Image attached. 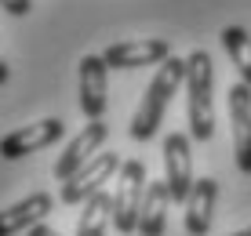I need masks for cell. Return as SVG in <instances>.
I'll use <instances>...</instances> for the list:
<instances>
[{
	"label": "cell",
	"mask_w": 251,
	"mask_h": 236,
	"mask_svg": "<svg viewBox=\"0 0 251 236\" xmlns=\"http://www.w3.org/2000/svg\"><path fill=\"white\" fill-rule=\"evenodd\" d=\"M106 138H109V124H102V120H88V124H84V131L66 145V153L55 160V171H51V174H55L58 182L73 178V174L80 171L84 164H91L95 156L102 153Z\"/></svg>",
	"instance_id": "obj_7"
},
{
	"label": "cell",
	"mask_w": 251,
	"mask_h": 236,
	"mask_svg": "<svg viewBox=\"0 0 251 236\" xmlns=\"http://www.w3.org/2000/svg\"><path fill=\"white\" fill-rule=\"evenodd\" d=\"M25 236H62V233H58V229H51V225H44V222H40V225H33V229L25 233Z\"/></svg>",
	"instance_id": "obj_17"
},
{
	"label": "cell",
	"mask_w": 251,
	"mask_h": 236,
	"mask_svg": "<svg viewBox=\"0 0 251 236\" xmlns=\"http://www.w3.org/2000/svg\"><path fill=\"white\" fill-rule=\"evenodd\" d=\"M222 47H226L233 69L240 73V80L251 87V33L244 25H226L222 29Z\"/></svg>",
	"instance_id": "obj_15"
},
{
	"label": "cell",
	"mask_w": 251,
	"mask_h": 236,
	"mask_svg": "<svg viewBox=\"0 0 251 236\" xmlns=\"http://www.w3.org/2000/svg\"><path fill=\"white\" fill-rule=\"evenodd\" d=\"M164 182H168L171 204H186L193 193L197 178H193V153H189V135L171 131L164 138Z\"/></svg>",
	"instance_id": "obj_5"
},
{
	"label": "cell",
	"mask_w": 251,
	"mask_h": 236,
	"mask_svg": "<svg viewBox=\"0 0 251 236\" xmlns=\"http://www.w3.org/2000/svg\"><path fill=\"white\" fill-rule=\"evenodd\" d=\"M109 69H142V66H164L171 58V44L160 37H142V40H120L102 51Z\"/></svg>",
	"instance_id": "obj_8"
},
{
	"label": "cell",
	"mask_w": 251,
	"mask_h": 236,
	"mask_svg": "<svg viewBox=\"0 0 251 236\" xmlns=\"http://www.w3.org/2000/svg\"><path fill=\"white\" fill-rule=\"evenodd\" d=\"M215 62L204 47L189 51L186 58V117H189V138L211 142L215 135Z\"/></svg>",
	"instance_id": "obj_2"
},
{
	"label": "cell",
	"mask_w": 251,
	"mask_h": 236,
	"mask_svg": "<svg viewBox=\"0 0 251 236\" xmlns=\"http://www.w3.org/2000/svg\"><path fill=\"white\" fill-rule=\"evenodd\" d=\"M62 135H66V120L44 117V120H37V124H25V127L0 138V156H4V160H22V156H33V153L48 149V145H55Z\"/></svg>",
	"instance_id": "obj_6"
},
{
	"label": "cell",
	"mask_w": 251,
	"mask_h": 236,
	"mask_svg": "<svg viewBox=\"0 0 251 236\" xmlns=\"http://www.w3.org/2000/svg\"><path fill=\"white\" fill-rule=\"evenodd\" d=\"M168 207H171L168 182H150L146 186V200H142V214H138V236H164Z\"/></svg>",
	"instance_id": "obj_13"
},
{
	"label": "cell",
	"mask_w": 251,
	"mask_h": 236,
	"mask_svg": "<svg viewBox=\"0 0 251 236\" xmlns=\"http://www.w3.org/2000/svg\"><path fill=\"white\" fill-rule=\"evenodd\" d=\"M7 76H11V69H7V62H4V58H0V87L7 84Z\"/></svg>",
	"instance_id": "obj_18"
},
{
	"label": "cell",
	"mask_w": 251,
	"mask_h": 236,
	"mask_svg": "<svg viewBox=\"0 0 251 236\" xmlns=\"http://www.w3.org/2000/svg\"><path fill=\"white\" fill-rule=\"evenodd\" d=\"M146 164L142 160H124V167L117 174V189H113V225L117 233H138V214H142V200H146Z\"/></svg>",
	"instance_id": "obj_3"
},
{
	"label": "cell",
	"mask_w": 251,
	"mask_h": 236,
	"mask_svg": "<svg viewBox=\"0 0 251 236\" xmlns=\"http://www.w3.org/2000/svg\"><path fill=\"white\" fill-rule=\"evenodd\" d=\"M215 200H219V182L215 178H197L193 193L186 200V233L189 236H207L211 233Z\"/></svg>",
	"instance_id": "obj_12"
},
{
	"label": "cell",
	"mask_w": 251,
	"mask_h": 236,
	"mask_svg": "<svg viewBox=\"0 0 251 236\" xmlns=\"http://www.w3.org/2000/svg\"><path fill=\"white\" fill-rule=\"evenodd\" d=\"M109 222H113V193H95L80 211V222H76V236H106Z\"/></svg>",
	"instance_id": "obj_14"
},
{
	"label": "cell",
	"mask_w": 251,
	"mask_h": 236,
	"mask_svg": "<svg viewBox=\"0 0 251 236\" xmlns=\"http://www.w3.org/2000/svg\"><path fill=\"white\" fill-rule=\"evenodd\" d=\"M120 167H124L120 153H99L91 164H84L73 178L62 182V193H58L62 204H88L95 193L106 189V182H113V174H120Z\"/></svg>",
	"instance_id": "obj_4"
},
{
	"label": "cell",
	"mask_w": 251,
	"mask_h": 236,
	"mask_svg": "<svg viewBox=\"0 0 251 236\" xmlns=\"http://www.w3.org/2000/svg\"><path fill=\"white\" fill-rule=\"evenodd\" d=\"M229 124H233V160L237 167L251 174V87L240 80L229 87Z\"/></svg>",
	"instance_id": "obj_9"
},
{
	"label": "cell",
	"mask_w": 251,
	"mask_h": 236,
	"mask_svg": "<svg viewBox=\"0 0 251 236\" xmlns=\"http://www.w3.org/2000/svg\"><path fill=\"white\" fill-rule=\"evenodd\" d=\"M0 7H4L7 15H15V19H25V15L33 11V0H0Z\"/></svg>",
	"instance_id": "obj_16"
},
{
	"label": "cell",
	"mask_w": 251,
	"mask_h": 236,
	"mask_svg": "<svg viewBox=\"0 0 251 236\" xmlns=\"http://www.w3.org/2000/svg\"><path fill=\"white\" fill-rule=\"evenodd\" d=\"M51 207H55L51 193H29L25 200H19V204L4 207V211H0V236L29 233L33 225H40V222L51 214Z\"/></svg>",
	"instance_id": "obj_11"
},
{
	"label": "cell",
	"mask_w": 251,
	"mask_h": 236,
	"mask_svg": "<svg viewBox=\"0 0 251 236\" xmlns=\"http://www.w3.org/2000/svg\"><path fill=\"white\" fill-rule=\"evenodd\" d=\"M182 84H186V58L171 55L164 66H157V73H153V80H150V87H146L142 102H138V109L131 117V138L135 142H150L160 131L164 113H168L171 98L178 94Z\"/></svg>",
	"instance_id": "obj_1"
},
{
	"label": "cell",
	"mask_w": 251,
	"mask_h": 236,
	"mask_svg": "<svg viewBox=\"0 0 251 236\" xmlns=\"http://www.w3.org/2000/svg\"><path fill=\"white\" fill-rule=\"evenodd\" d=\"M106 94H109V66L102 55H84L80 58V113L88 120H102L106 113Z\"/></svg>",
	"instance_id": "obj_10"
},
{
	"label": "cell",
	"mask_w": 251,
	"mask_h": 236,
	"mask_svg": "<svg viewBox=\"0 0 251 236\" xmlns=\"http://www.w3.org/2000/svg\"><path fill=\"white\" fill-rule=\"evenodd\" d=\"M226 236H251V225H248V229H240V233H226Z\"/></svg>",
	"instance_id": "obj_19"
}]
</instances>
